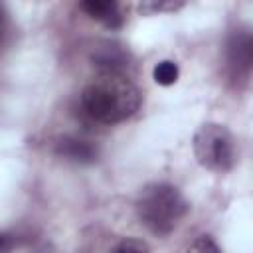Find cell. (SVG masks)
I'll return each instance as SVG.
<instances>
[{"mask_svg": "<svg viewBox=\"0 0 253 253\" xmlns=\"http://www.w3.org/2000/svg\"><path fill=\"white\" fill-rule=\"evenodd\" d=\"M142 95L125 73H101L81 93V107L89 119L101 125H117L132 117Z\"/></svg>", "mask_w": 253, "mask_h": 253, "instance_id": "1", "label": "cell"}, {"mask_svg": "<svg viewBox=\"0 0 253 253\" xmlns=\"http://www.w3.org/2000/svg\"><path fill=\"white\" fill-rule=\"evenodd\" d=\"M188 211V202L182 192L166 182L146 186L136 202V213L144 227L154 235H168L176 229Z\"/></svg>", "mask_w": 253, "mask_h": 253, "instance_id": "2", "label": "cell"}, {"mask_svg": "<svg viewBox=\"0 0 253 253\" xmlns=\"http://www.w3.org/2000/svg\"><path fill=\"white\" fill-rule=\"evenodd\" d=\"M192 144L198 162L211 172H227L235 162V140L223 125H202L196 130Z\"/></svg>", "mask_w": 253, "mask_h": 253, "instance_id": "3", "label": "cell"}, {"mask_svg": "<svg viewBox=\"0 0 253 253\" xmlns=\"http://www.w3.org/2000/svg\"><path fill=\"white\" fill-rule=\"evenodd\" d=\"M227 61L235 73H249L253 61V47L249 32H235L227 43Z\"/></svg>", "mask_w": 253, "mask_h": 253, "instance_id": "4", "label": "cell"}, {"mask_svg": "<svg viewBox=\"0 0 253 253\" xmlns=\"http://www.w3.org/2000/svg\"><path fill=\"white\" fill-rule=\"evenodd\" d=\"M55 152L59 156H63L65 160L77 162V164H91L97 158V146L91 144L89 140H81V138H73V136H65L57 142Z\"/></svg>", "mask_w": 253, "mask_h": 253, "instance_id": "5", "label": "cell"}, {"mask_svg": "<svg viewBox=\"0 0 253 253\" xmlns=\"http://www.w3.org/2000/svg\"><path fill=\"white\" fill-rule=\"evenodd\" d=\"M81 10L87 12L93 20L105 24L111 30L123 26V14H121V6L117 2H111V0H87V2L81 4Z\"/></svg>", "mask_w": 253, "mask_h": 253, "instance_id": "6", "label": "cell"}, {"mask_svg": "<svg viewBox=\"0 0 253 253\" xmlns=\"http://www.w3.org/2000/svg\"><path fill=\"white\" fill-rule=\"evenodd\" d=\"M152 75H154V81H156L158 85L168 87V85H174V83L178 81L180 69H178V65H176L174 61L164 59V61H160V63H156V65H154Z\"/></svg>", "mask_w": 253, "mask_h": 253, "instance_id": "7", "label": "cell"}, {"mask_svg": "<svg viewBox=\"0 0 253 253\" xmlns=\"http://www.w3.org/2000/svg\"><path fill=\"white\" fill-rule=\"evenodd\" d=\"M111 253H148V245L142 239H123Z\"/></svg>", "mask_w": 253, "mask_h": 253, "instance_id": "8", "label": "cell"}, {"mask_svg": "<svg viewBox=\"0 0 253 253\" xmlns=\"http://www.w3.org/2000/svg\"><path fill=\"white\" fill-rule=\"evenodd\" d=\"M186 253H221V251H219L217 243H215L211 237L202 235L200 239H196V241L186 249Z\"/></svg>", "mask_w": 253, "mask_h": 253, "instance_id": "9", "label": "cell"}, {"mask_svg": "<svg viewBox=\"0 0 253 253\" xmlns=\"http://www.w3.org/2000/svg\"><path fill=\"white\" fill-rule=\"evenodd\" d=\"M182 2H146V4H140L138 10L140 12H166V10H176L180 8Z\"/></svg>", "mask_w": 253, "mask_h": 253, "instance_id": "10", "label": "cell"}, {"mask_svg": "<svg viewBox=\"0 0 253 253\" xmlns=\"http://www.w3.org/2000/svg\"><path fill=\"white\" fill-rule=\"evenodd\" d=\"M14 243H16V239L12 233H6V231L0 233V253H10L14 249Z\"/></svg>", "mask_w": 253, "mask_h": 253, "instance_id": "11", "label": "cell"}, {"mask_svg": "<svg viewBox=\"0 0 253 253\" xmlns=\"http://www.w3.org/2000/svg\"><path fill=\"white\" fill-rule=\"evenodd\" d=\"M0 32H2V10H0Z\"/></svg>", "mask_w": 253, "mask_h": 253, "instance_id": "12", "label": "cell"}]
</instances>
